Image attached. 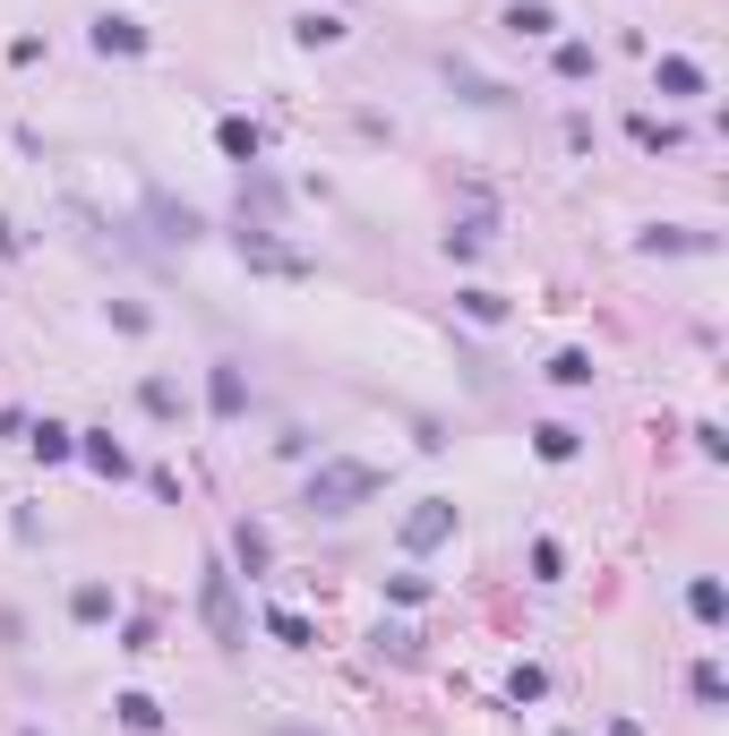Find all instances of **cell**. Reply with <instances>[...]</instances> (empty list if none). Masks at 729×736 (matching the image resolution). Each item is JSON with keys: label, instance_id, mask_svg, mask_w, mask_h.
I'll list each match as a JSON object with an SVG mask.
<instances>
[{"label": "cell", "instance_id": "cell-1", "mask_svg": "<svg viewBox=\"0 0 729 736\" xmlns=\"http://www.w3.org/2000/svg\"><path fill=\"white\" fill-rule=\"evenodd\" d=\"M369 488H378V471H369V463H327V471L309 480V506H318V514H352Z\"/></svg>", "mask_w": 729, "mask_h": 736}, {"label": "cell", "instance_id": "cell-2", "mask_svg": "<svg viewBox=\"0 0 729 736\" xmlns=\"http://www.w3.org/2000/svg\"><path fill=\"white\" fill-rule=\"evenodd\" d=\"M206 625H215V642H224V651H240V634H249V625H240V609H233V574H224V566H206Z\"/></svg>", "mask_w": 729, "mask_h": 736}, {"label": "cell", "instance_id": "cell-3", "mask_svg": "<svg viewBox=\"0 0 729 736\" xmlns=\"http://www.w3.org/2000/svg\"><path fill=\"white\" fill-rule=\"evenodd\" d=\"M446 531H455V506H446V497H430V506L403 522V548H438Z\"/></svg>", "mask_w": 729, "mask_h": 736}, {"label": "cell", "instance_id": "cell-4", "mask_svg": "<svg viewBox=\"0 0 729 736\" xmlns=\"http://www.w3.org/2000/svg\"><path fill=\"white\" fill-rule=\"evenodd\" d=\"M206 394H215V419H240V412H249V385H240V369H233V360H215Z\"/></svg>", "mask_w": 729, "mask_h": 736}, {"label": "cell", "instance_id": "cell-5", "mask_svg": "<svg viewBox=\"0 0 729 736\" xmlns=\"http://www.w3.org/2000/svg\"><path fill=\"white\" fill-rule=\"evenodd\" d=\"M78 437H86V446H78V454H86V463H95L103 480H130V446H112V437H103V428H78Z\"/></svg>", "mask_w": 729, "mask_h": 736}, {"label": "cell", "instance_id": "cell-6", "mask_svg": "<svg viewBox=\"0 0 729 736\" xmlns=\"http://www.w3.org/2000/svg\"><path fill=\"white\" fill-rule=\"evenodd\" d=\"M34 454H43V463H69V454H78V428H61V419H34Z\"/></svg>", "mask_w": 729, "mask_h": 736}, {"label": "cell", "instance_id": "cell-7", "mask_svg": "<svg viewBox=\"0 0 729 736\" xmlns=\"http://www.w3.org/2000/svg\"><path fill=\"white\" fill-rule=\"evenodd\" d=\"M532 446H541V463H566V454L584 446V437H575L566 419H541V428H532Z\"/></svg>", "mask_w": 729, "mask_h": 736}, {"label": "cell", "instance_id": "cell-8", "mask_svg": "<svg viewBox=\"0 0 729 736\" xmlns=\"http://www.w3.org/2000/svg\"><path fill=\"white\" fill-rule=\"evenodd\" d=\"M95 43H103V52H146L137 18H95Z\"/></svg>", "mask_w": 729, "mask_h": 736}, {"label": "cell", "instance_id": "cell-9", "mask_svg": "<svg viewBox=\"0 0 729 736\" xmlns=\"http://www.w3.org/2000/svg\"><path fill=\"white\" fill-rule=\"evenodd\" d=\"M506 27H515V34H550V27H558V9H550V0H515Z\"/></svg>", "mask_w": 729, "mask_h": 736}, {"label": "cell", "instance_id": "cell-10", "mask_svg": "<svg viewBox=\"0 0 729 736\" xmlns=\"http://www.w3.org/2000/svg\"><path fill=\"white\" fill-rule=\"evenodd\" d=\"M215 146H224L233 163H258V128H249V121H224V128H215Z\"/></svg>", "mask_w": 729, "mask_h": 736}, {"label": "cell", "instance_id": "cell-11", "mask_svg": "<svg viewBox=\"0 0 729 736\" xmlns=\"http://www.w3.org/2000/svg\"><path fill=\"white\" fill-rule=\"evenodd\" d=\"M112 711H121V728H137V736H155V728H164V711L146 703V694H121Z\"/></svg>", "mask_w": 729, "mask_h": 736}, {"label": "cell", "instance_id": "cell-12", "mask_svg": "<svg viewBox=\"0 0 729 736\" xmlns=\"http://www.w3.org/2000/svg\"><path fill=\"white\" fill-rule=\"evenodd\" d=\"M661 95H704V69L696 61H661Z\"/></svg>", "mask_w": 729, "mask_h": 736}, {"label": "cell", "instance_id": "cell-13", "mask_svg": "<svg viewBox=\"0 0 729 736\" xmlns=\"http://www.w3.org/2000/svg\"><path fill=\"white\" fill-rule=\"evenodd\" d=\"M233 548H240V566H249V574H266V531H258V522H240Z\"/></svg>", "mask_w": 729, "mask_h": 736}, {"label": "cell", "instance_id": "cell-14", "mask_svg": "<svg viewBox=\"0 0 729 736\" xmlns=\"http://www.w3.org/2000/svg\"><path fill=\"white\" fill-rule=\"evenodd\" d=\"M550 377H558V385H593V360H584V352H558V360H550Z\"/></svg>", "mask_w": 729, "mask_h": 736}, {"label": "cell", "instance_id": "cell-15", "mask_svg": "<svg viewBox=\"0 0 729 736\" xmlns=\"http://www.w3.org/2000/svg\"><path fill=\"white\" fill-rule=\"evenodd\" d=\"M687 600H696V616H704V625H721V582H696Z\"/></svg>", "mask_w": 729, "mask_h": 736}, {"label": "cell", "instance_id": "cell-16", "mask_svg": "<svg viewBox=\"0 0 729 736\" xmlns=\"http://www.w3.org/2000/svg\"><path fill=\"white\" fill-rule=\"evenodd\" d=\"M275 736H318V728H275Z\"/></svg>", "mask_w": 729, "mask_h": 736}]
</instances>
